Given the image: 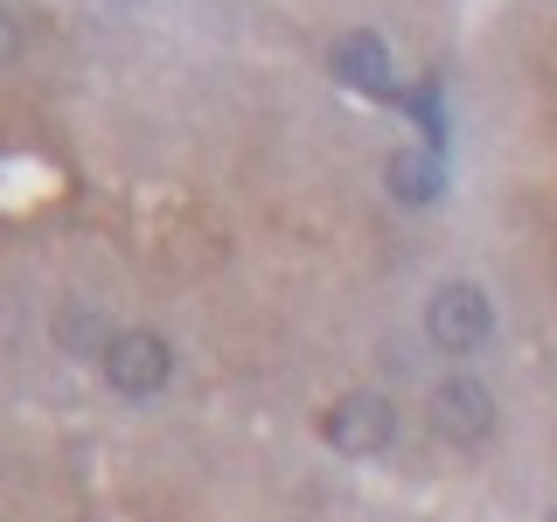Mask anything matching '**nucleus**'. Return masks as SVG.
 <instances>
[{
	"mask_svg": "<svg viewBox=\"0 0 557 522\" xmlns=\"http://www.w3.org/2000/svg\"><path fill=\"white\" fill-rule=\"evenodd\" d=\"M321 439L335 446V452H348V460H370V452H383V446L397 439V405H391V397H376V390H348V397L327 405Z\"/></svg>",
	"mask_w": 557,
	"mask_h": 522,
	"instance_id": "1",
	"label": "nucleus"
},
{
	"mask_svg": "<svg viewBox=\"0 0 557 522\" xmlns=\"http://www.w3.org/2000/svg\"><path fill=\"white\" fill-rule=\"evenodd\" d=\"M487 327H495V307H487L481 286L453 278V286L432 293V307H425V335H432V348H446V356H467V348L487 341Z\"/></svg>",
	"mask_w": 557,
	"mask_h": 522,
	"instance_id": "2",
	"label": "nucleus"
},
{
	"mask_svg": "<svg viewBox=\"0 0 557 522\" xmlns=\"http://www.w3.org/2000/svg\"><path fill=\"white\" fill-rule=\"evenodd\" d=\"M104 383H112L119 397H153L161 383L174 376V348L161 335H147V327H126V335L104 341Z\"/></svg>",
	"mask_w": 557,
	"mask_h": 522,
	"instance_id": "3",
	"label": "nucleus"
},
{
	"mask_svg": "<svg viewBox=\"0 0 557 522\" xmlns=\"http://www.w3.org/2000/svg\"><path fill=\"white\" fill-rule=\"evenodd\" d=\"M495 390L474 376H446L440 390H432V432H440L446 446H487L495 439Z\"/></svg>",
	"mask_w": 557,
	"mask_h": 522,
	"instance_id": "4",
	"label": "nucleus"
},
{
	"mask_svg": "<svg viewBox=\"0 0 557 522\" xmlns=\"http://www.w3.org/2000/svg\"><path fill=\"white\" fill-rule=\"evenodd\" d=\"M327 70H335L348 91H362V98H383V91H391V49H383V35H370V28L335 35V49H327Z\"/></svg>",
	"mask_w": 557,
	"mask_h": 522,
	"instance_id": "5",
	"label": "nucleus"
},
{
	"mask_svg": "<svg viewBox=\"0 0 557 522\" xmlns=\"http://www.w3.org/2000/svg\"><path fill=\"white\" fill-rule=\"evenodd\" d=\"M383 188H391L405 209H425V202H440V188H446V167H440V153L432 147H397L391 161H383Z\"/></svg>",
	"mask_w": 557,
	"mask_h": 522,
	"instance_id": "6",
	"label": "nucleus"
},
{
	"mask_svg": "<svg viewBox=\"0 0 557 522\" xmlns=\"http://www.w3.org/2000/svg\"><path fill=\"white\" fill-rule=\"evenodd\" d=\"M57 341L70 348V356H104V341H112V327H104V313L91 300H70L57 313Z\"/></svg>",
	"mask_w": 557,
	"mask_h": 522,
	"instance_id": "7",
	"label": "nucleus"
},
{
	"mask_svg": "<svg viewBox=\"0 0 557 522\" xmlns=\"http://www.w3.org/2000/svg\"><path fill=\"white\" fill-rule=\"evenodd\" d=\"M14 57H22V22H14V14L0 8V70H8Z\"/></svg>",
	"mask_w": 557,
	"mask_h": 522,
	"instance_id": "8",
	"label": "nucleus"
},
{
	"mask_svg": "<svg viewBox=\"0 0 557 522\" xmlns=\"http://www.w3.org/2000/svg\"><path fill=\"white\" fill-rule=\"evenodd\" d=\"M550 522H557V515H550Z\"/></svg>",
	"mask_w": 557,
	"mask_h": 522,
	"instance_id": "9",
	"label": "nucleus"
}]
</instances>
